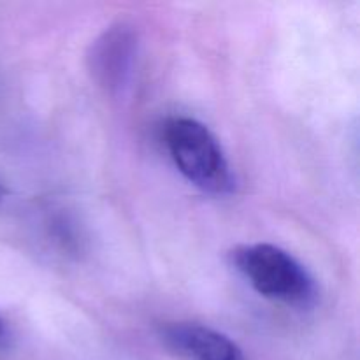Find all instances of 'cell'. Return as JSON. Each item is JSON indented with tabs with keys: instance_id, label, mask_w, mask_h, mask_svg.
I'll return each instance as SVG.
<instances>
[{
	"instance_id": "cell-1",
	"label": "cell",
	"mask_w": 360,
	"mask_h": 360,
	"mask_svg": "<svg viewBox=\"0 0 360 360\" xmlns=\"http://www.w3.org/2000/svg\"><path fill=\"white\" fill-rule=\"evenodd\" d=\"M232 262L262 297L295 308H308L316 301V283L309 271L280 246L269 243L239 246Z\"/></svg>"
},
{
	"instance_id": "cell-2",
	"label": "cell",
	"mask_w": 360,
	"mask_h": 360,
	"mask_svg": "<svg viewBox=\"0 0 360 360\" xmlns=\"http://www.w3.org/2000/svg\"><path fill=\"white\" fill-rule=\"evenodd\" d=\"M164 143L178 171L197 188L213 195L234 190L236 179L225 151L199 120L171 118L164 127Z\"/></svg>"
},
{
	"instance_id": "cell-3",
	"label": "cell",
	"mask_w": 360,
	"mask_h": 360,
	"mask_svg": "<svg viewBox=\"0 0 360 360\" xmlns=\"http://www.w3.org/2000/svg\"><path fill=\"white\" fill-rule=\"evenodd\" d=\"M136 53V34L125 25L111 27L91 46L88 56L91 74L109 91L122 90L132 76Z\"/></svg>"
},
{
	"instance_id": "cell-4",
	"label": "cell",
	"mask_w": 360,
	"mask_h": 360,
	"mask_svg": "<svg viewBox=\"0 0 360 360\" xmlns=\"http://www.w3.org/2000/svg\"><path fill=\"white\" fill-rule=\"evenodd\" d=\"M169 348L190 360H246L241 348L224 333L195 322H171L162 327Z\"/></svg>"
},
{
	"instance_id": "cell-5",
	"label": "cell",
	"mask_w": 360,
	"mask_h": 360,
	"mask_svg": "<svg viewBox=\"0 0 360 360\" xmlns=\"http://www.w3.org/2000/svg\"><path fill=\"white\" fill-rule=\"evenodd\" d=\"M7 334V327H6V322H4V319L0 316V340H4Z\"/></svg>"
}]
</instances>
